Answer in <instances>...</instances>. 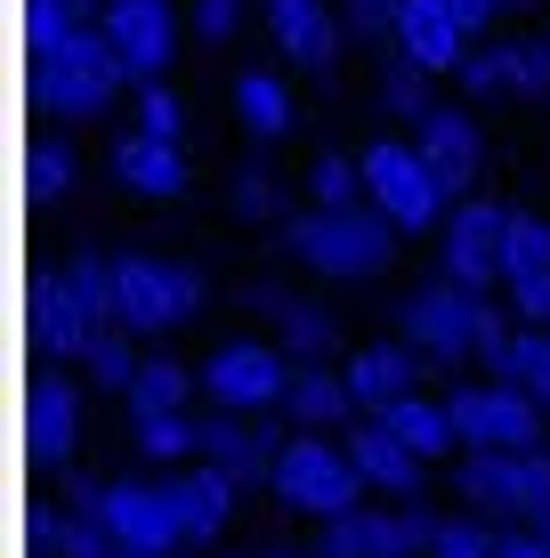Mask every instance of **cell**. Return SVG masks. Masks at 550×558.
<instances>
[{"instance_id":"9","label":"cell","mask_w":550,"mask_h":558,"mask_svg":"<svg viewBox=\"0 0 550 558\" xmlns=\"http://www.w3.org/2000/svg\"><path fill=\"white\" fill-rule=\"evenodd\" d=\"M186 316H203V276L186 259H122V324L138 340L179 332Z\"/></svg>"},{"instance_id":"29","label":"cell","mask_w":550,"mask_h":558,"mask_svg":"<svg viewBox=\"0 0 550 558\" xmlns=\"http://www.w3.org/2000/svg\"><path fill=\"white\" fill-rule=\"evenodd\" d=\"M130 446L146 461H203V421L186 413H138L130 421Z\"/></svg>"},{"instance_id":"17","label":"cell","mask_w":550,"mask_h":558,"mask_svg":"<svg viewBox=\"0 0 550 558\" xmlns=\"http://www.w3.org/2000/svg\"><path fill=\"white\" fill-rule=\"evenodd\" d=\"M413 146L429 154V170L445 179V195L462 203L469 186H478V170H486V138H478V113H462V106H429L421 122H413Z\"/></svg>"},{"instance_id":"11","label":"cell","mask_w":550,"mask_h":558,"mask_svg":"<svg viewBox=\"0 0 550 558\" xmlns=\"http://www.w3.org/2000/svg\"><path fill=\"white\" fill-rule=\"evenodd\" d=\"M292 349H259V340H235V349H219L203 364V397L227 413H268L283 405V389H292Z\"/></svg>"},{"instance_id":"12","label":"cell","mask_w":550,"mask_h":558,"mask_svg":"<svg viewBox=\"0 0 550 558\" xmlns=\"http://www.w3.org/2000/svg\"><path fill=\"white\" fill-rule=\"evenodd\" d=\"M502 235H510V210L486 203V195H462L453 219H445V235H438L445 276L469 283V292H494V283H502Z\"/></svg>"},{"instance_id":"19","label":"cell","mask_w":550,"mask_h":558,"mask_svg":"<svg viewBox=\"0 0 550 558\" xmlns=\"http://www.w3.org/2000/svg\"><path fill=\"white\" fill-rule=\"evenodd\" d=\"M170 486V510H179V534H186V550L195 543H219L227 534V518H235V477L211 470V461H186L179 477H162Z\"/></svg>"},{"instance_id":"15","label":"cell","mask_w":550,"mask_h":558,"mask_svg":"<svg viewBox=\"0 0 550 558\" xmlns=\"http://www.w3.org/2000/svg\"><path fill=\"white\" fill-rule=\"evenodd\" d=\"M438 356H421L413 349V340H372V349H356L349 364H340V373H349V397H356V413H396L405 405V397H421V373Z\"/></svg>"},{"instance_id":"13","label":"cell","mask_w":550,"mask_h":558,"mask_svg":"<svg viewBox=\"0 0 550 558\" xmlns=\"http://www.w3.org/2000/svg\"><path fill=\"white\" fill-rule=\"evenodd\" d=\"M98 25H106V41L122 49V65H130L138 89L162 82L170 57H179V9H170V0H106Z\"/></svg>"},{"instance_id":"21","label":"cell","mask_w":550,"mask_h":558,"mask_svg":"<svg viewBox=\"0 0 550 558\" xmlns=\"http://www.w3.org/2000/svg\"><path fill=\"white\" fill-rule=\"evenodd\" d=\"M113 170H122V186H130L138 203H179L186 186H195V162H186V146L146 138V130H130V138H122Z\"/></svg>"},{"instance_id":"44","label":"cell","mask_w":550,"mask_h":558,"mask_svg":"<svg viewBox=\"0 0 550 558\" xmlns=\"http://www.w3.org/2000/svg\"><path fill=\"white\" fill-rule=\"evenodd\" d=\"M268 558H308V550H268Z\"/></svg>"},{"instance_id":"24","label":"cell","mask_w":550,"mask_h":558,"mask_svg":"<svg viewBox=\"0 0 550 558\" xmlns=\"http://www.w3.org/2000/svg\"><path fill=\"white\" fill-rule=\"evenodd\" d=\"M462 502L478 510V518H510L518 526V477H510V453H494V446H462Z\"/></svg>"},{"instance_id":"23","label":"cell","mask_w":550,"mask_h":558,"mask_svg":"<svg viewBox=\"0 0 550 558\" xmlns=\"http://www.w3.org/2000/svg\"><path fill=\"white\" fill-rule=\"evenodd\" d=\"M283 413H292L300 429L332 437L340 421L356 413V397H349V373H325V364H308V356H300V364H292V389H283Z\"/></svg>"},{"instance_id":"8","label":"cell","mask_w":550,"mask_h":558,"mask_svg":"<svg viewBox=\"0 0 550 558\" xmlns=\"http://www.w3.org/2000/svg\"><path fill=\"white\" fill-rule=\"evenodd\" d=\"M486 292H469V283H453V276H438V283H421V292L405 300V340L421 356H438V364H453V356H478V340H486Z\"/></svg>"},{"instance_id":"7","label":"cell","mask_w":550,"mask_h":558,"mask_svg":"<svg viewBox=\"0 0 550 558\" xmlns=\"http://www.w3.org/2000/svg\"><path fill=\"white\" fill-rule=\"evenodd\" d=\"M445 518L421 502H396V510H340L325 518V543L316 558H429Z\"/></svg>"},{"instance_id":"32","label":"cell","mask_w":550,"mask_h":558,"mask_svg":"<svg viewBox=\"0 0 550 558\" xmlns=\"http://www.w3.org/2000/svg\"><path fill=\"white\" fill-rule=\"evenodd\" d=\"M308 203H325V210L365 203V162H349V154H316V162H308Z\"/></svg>"},{"instance_id":"43","label":"cell","mask_w":550,"mask_h":558,"mask_svg":"<svg viewBox=\"0 0 550 558\" xmlns=\"http://www.w3.org/2000/svg\"><path fill=\"white\" fill-rule=\"evenodd\" d=\"M453 9H462V16H469V25H478V33H486V25H494V9H502V0H453Z\"/></svg>"},{"instance_id":"28","label":"cell","mask_w":550,"mask_h":558,"mask_svg":"<svg viewBox=\"0 0 550 558\" xmlns=\"http://www.w3.org/2000/svg\"><path fill=\"white\" fill-rule=\"evenodd\" d=\"M186 397H195V373H186V364H170V356H146L122 405H130V421H138V413H186Z\"/></svg>"},{"instance_id":"31","label":"cell","mask_w":550,"mask_h":558,"mask_svg":"<svg viewBox=\"0 0 550 558\" xmlns=\"http://www.w3.org/2000/svg\"><path fill=\"white\" fill-rule=\"evenodd\" d=\"M510 477H518V526H550V446H518Z\"/></svg>"},{"instance_id":"10","label":"cell","mask_w":550,"mask_h":558,"mask_svg":"<svg viewBox=\"0 0 550 558\" xmlns=\"http://www.w3.org/2000/svg\"><path fill=\"white\" fill-rule=\"evenodd\" d=\"M462 446H494V453H518V446H542V405L510 380H469V389L445 397Z\"/></svg>"},{"instance_id":"45","label":"cell","mask_w":550,"mask_h":558,"mask_svg":"<svg viewBox=\"0 0 550 558\" xmlns=\"http://www.w3.org/2000/svg\"><path fill=\"white\" fill-rule=\"evenodd\" d=\"M542 543H550V526H542Z\"/></svg>"},{"instance_id":"20","label":"cell","mask_w":550,"mask_h":558,"mask_svg":"<svg viewBox=\"0 0 550 558\" xmlns=\"http://www.w3.org/2000/svg\"><path fill=\"white\" fill-rule=\"evenodd\" d=\"M340 446H349V453H356V470H365V477H372V486H381V494H396V502H413V494L429 486V461L413 453L405 437L389 429V421H372V413L356 421V429L340 437Z\"/></svg>"},{"instance_id":"39","label":"cell","mask_w":550,"mask_h":558,"mask_svg":"<svg viewBox=\"0 0 550 558\" xmlns=\"http://www.w3.org/2000/svg\"><path fill=\"white\" fill-rule=\"evenodd\" d=\"M462 89H469V98H494V89H510V73H502V41H486V49H469V57H462Z\"/></svg>"},{"instance_id":"38","label":"cell","mask_w":550,"mask_h":558,"mask_svg":"<svg viewBox=\"0 0 550 558\" xmlns=\"http://www.w3.org/2000/svg\"><path fill=\"white\" fill-rule=\"evenodd\" d=\"M227 210H235V219H268V210H276V179H268V170H235Z\"/></svg>"},{"instance_id":"1","label":"cell","mask_w":550,"mask_h":558,"mask_svg":"<svg viewBox=\"0 0 550 558\" xmlns=\"http://www.w3.org/2000/svg\"><path fill=\"white\" fill-rule=\"evenodd\" d=\"M396 235H405V227H396L372 195H365V203H340V210L308 203V210H292V219H283V252H292L300 267H316V276H332V283L381 276V267L396 259Z\"/></svg>"},{"instance_id":"3","label":"cell","mask_w":550,"mask_h":558,"mask_svg":"<svg viewBox=\"0 0 550 558\" xmlns=\"http://www.w3.org/2000/svg\"><path fill=\"white\" fill-rule=\"evenodd\" d=\"M365 486L372 477L356 470V453L340 446V437H316V429H300V437H283V453H276V494H283V510H300V518H340V510H365Z\"/></svg>"},{"instance_id":"16","label":"cell","mask_w":550,"mask_h":558,"mask_svg":"<svg viewBox=\"0 0 550 558\" xmlns=\"http://www.w3.org/2000/svg\"><path fill=\"white\" fill-rule=\"evenodd\" d=\"M469 49H478V25L453 0H405L396 9V57H413L421 73H462Z\"/></svg>"},{"instance_id":"37","label":"cell","mask_w":550,"mask_h":558,"mask_svg":"<svg viewBox=\"0 0 550 558\" xmlns=\"http://www.w3.org/2000/svg\"><path fill=\"white\" fill-rule=\"evenodd\" d=\"M113 550H122V543L106 534L98 510H73L65 526H57V558H113Z\"/></svg>"},{"instance_id":"42","label":"cell","mask_w":550,"mask_h":558,"mask_svg":"<svg viewBox=\"0 0 550 558\" xmlns=\"http://www.w3.org/2000/svg\"><path fill=\"white\" fill-rule=\"evenodd\" d=\"M494 558H550V543H542V526H510Z\"/></svg>"},{"instance_id":"40","label":"cell","mask_w":550,"mask_h":558,"mask_svg":"<svg viewBox=\"0 0 550 558\" xmlns=\"http://www.w3.org/2000/svg\"><path fill=\"white\" fill-rule=\"evenodd\" d=\"M243 33V0H195V41H235Z\"/></svg>"},{"instance_id":"14","label":"cell","mask_w":550,"mask_h":558,"mask_svg":"<svg viewBox=\"0 0 550 558\" xmlns=\"http://www.w3.org/2000/svg\"><path fill=\"white\" fill-rule=\"evenodd\" d=\"M502 292L510 316L550 332V227L535 210H510V235H502Z\"/></svg>"},{"instance_id":"2","label":"cell","mask_w":550,"mask_h":558,"mask_svg":"<svg viewBox=\"0 0 550 558\" xmlns=\"http://www.w3.org/2000/svg\"><path fill=\"white\" fill-rule=\"evenodd\" d=\"M41 73H49V106L65 113V122H89V113H106L130 89V65H122V49L106 41L98 16H89V25H49Z\"/></svg>"},{"instance_id":"4","label":"cell","mask_w":550,"mask_h":558,"mask_svg":"<svg viewBox=\"0 0 550 558\" xmlns=\"http://www.w3.org/2000/svg\"><path fill=\"white\" fill-rule=\"evenodd\" d=\"M356 162H365V195L389 210L396 227H405V235H421V227H445V179L438 170H429V154L413 146V138H372L365 154H356Z\"/></svg>"},{"instance_id":"34","label":"cell","mask_w":550,"mask_h":558,"mask_svg":"<svg viewBox=\"0 0 550 558\" xmlns=\"http://www.w3.org/2000/svg\"><path fill=\"white\" fill-rule=\"evenodd\" d=\"M381 106L405 113V122H421V113H429V73L413 65V57H396V65L381 73Z\"/></svg>"},{"instance_id":"27","label":"cell","mask_w":550,"mask_h":558,"mask_svg":"<svg viewBox=\"0 0 550 558\" xmlns=\"http://www.w3.org/2000/svg\"><path fill=\"white\" fill-rule=\"evenodd\" d=\"M396 437H405L421 461H453V446H462V429H453V413H445V397H405L396 413H381Z\"/></svg>"},{"instance_id":"6","label":"cell","mask_w":550,"mask_h":558,"mask_svg":"<svg viewBox=\"0 0 550 558\" xmlns=\"http://www.w3.org/2000/svg\"><path fill=\"white\" fill-rule=\"evenodd\" d=\"M73 502L98 510L106 534L122 550H146V558H179L186 534H179V510H170V486H138V477H106V486H73Z\"/></svg>"},{"instance_id":"36","label":"cell","mask_w":550,"mask_h":558,"mask_svg":"<svg viewBox=\"0 0 550 558\" xmlns=\"http://www.w3.org/2000/svg\"><path fill=\"white\" fill-rule=\"evenodd\" d=\"M502 73L518 98H542L550 89V41H502Z\"/></svg>"},{"instance_id":"33","label":"cell","mask_w":550,"mask_h":558,"mask_svg":"<svg viewBox=\"0 0 550 558\" xmlns=\"http://www.w3.org/2000/svg\"><path fill=\"white\" fill-rule=\"evenodd\" d=\"M130 130H146V138H170V146H186V98L170 82H146L138 89V122Z\"/></svg>"},{"instance_id":"30","label":"cell","mask_w":550,"mask_h":558,"mask_svg":"<svg viewBox=\"0 0 550 558\" xmlns=\"http://www.w3.org/2000/svg\"><path fill=\"white\" fill-rule=\"evenodd\" d=\"M130 340H138V332H130V324H113V332L106 340H89V356H82V373H89V389H106V397H130V380H138V349H130Z\"/></svg>"},{"instance_id":"25","label":"cell","mask_w":550,"mask_h":558,"mask_svg":"<svg viewBox=\"0 0 550 558\" xmlns=\"http://www.w3.org/2000/svg\"><path fill=\"white\" fill-rule=\"evenodd\" d=\"M235 122L252 130V138H283L292 130V82L283 73H235Z\"/></svg>"},{"instance_id":"35","label":"cell","mask_w":550,"mask_h":558,"mask_svg":"<svg viewBox=\"0 0 550 558\" xmlns=\"http://www.w3.org/2000/svg\"><path fill=\"white\" fill-rule=\"evenodd\" d=\"M494 550H502V534L486 518H445L438 543H429V558H494Z\"/></svg>"},{"instance_id":"18","label":"cell","mask_w":550,"mask_h":558,"mask_svg":"<svg viewBox=\"0 0 550 558\" xmlns=\"http://www.w3.org/2000/svg\"><path fill=\"white\" fill-rule=\"evenodd\" d=\"M276 453L283 446H268V429L252 413H227V405L203 413V461L227 470L235 486H276Z\"/></svg>"},{"instance_id":"41","label":"cell","mask_w":550,"mask_h":558,"mask_svg":"<svg viewBox=\"0 0 550 558\" xmlns=\"http://www.w3.org/2000/svg\"><path fill=\"white\" fill-rule=\"evenodd\" d=\"M396 9H405V0H349V25L372 33V41H396Z\"/></svg>"},{"instance_id":"5","label":"cell","mask_w":550,"mask_h":558,"mask_svg":"<svg viewBox=\"0 0 550 558\" xmlns=\"http://www.w3.org/2000/svg\"><path fill=\"white\" fill-rule=\"evenodd\" d=\"M113 324H122V259H65V283H57L49 300V349L65 356H89V340H106Z\"/></svg>"},{"instance_id":"22","label":"cell","mask_w":550,"mask_h":558,"mask_svg":"<svg viewBox=\"0 0 550 558\" xmlns=\"http://www.w3.org/2000/svg\"><path fill=\"white\" fill-rule=\"evenodd\" d=\"M268 33H276V49L292 57L300 73H325L340 57V16L325 0H268Z\"/></svg>"},{"instance_id":"26","label":"cell","mask_w":550,"mask_h":558,"mask_svg":"<svg viewBox=\"0 0 550 558\" xmlns=\"http://www.w3.org/2000/svg\"><path fill=\"white\" fill-rule=\"evenodd\" d=\"M276 332H283V349L292 356H308V364H325L340 349V324H332V307H316V300H300V292H276Z\"/></svg>"}]
</instances>
